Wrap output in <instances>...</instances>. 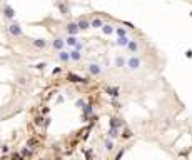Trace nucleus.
<instances>
[{
	"label": "nucleus",
	"mask_w": 192,
	"mask_h": 160,
	"mask_svg": "<svg viewBox=\"0 0 192 160\" xmlns=\"http://www.w3.org/2000/svg\"><path fill=\"white\" fill-rule=\"evenodd\" d=\"M115 32H117V35H119V37H125V35H127V30L122 29V27H117V29H115Z\"/></svg>",
	"instance_id": "obj_18"
},
{
	"label": "nucleus",
	"mask_w": 192,
	"mask_h": 160,
	"mask_svg": "<svg viewBox=\"0 0 192 160\" xmlns=\"http://www.w3.org/2000/svg\"><path fill=\"white\" fill-rule=\"evenodd\" d=\"M57 7H59V10H60L62 13H64V15H67V13H68V9L65 7L64 4H57Z\"/></svg>",
	"instance_id": "obj_20"
},
{
	"label": "nucleus",
	"mask_w": 192,
	"mask_h": 160,
	"mask_svg": "<svg viewBox=\"0 0 192 160\" xmlns=\"http://www.w3.org/2000/svg\"><path fill=\"white\" fill-rule=\"evenodd\" d=\"M105 148H107L109 152H110V150H114V142H112L110 139H107V140H105Z\"/></svg>",
	"instance_id": "obj_19"
},
{
	"label": "nucleus",
	"mask_w": 192,
	"mask_h": 160,
	"mask_svg": "<svg viewBox=\"0 0 192 160\" xmlns=\"http://www.w3.org/2000/svg\"><path fill=\"white\" fill-rule=\"evenodd\" d=\"M77 42H79V38H77L75 35H68V37L65 38V45H68V47H75Z\"/></svg>",
	"instance_id": "obj_11"
},
{
	"label": "nucleus",
	"mask_w": 192,
	"mask_h": 160,
	"mask_svg": "<svg viewBox=\"0 0 192 160\" xmlns=\"http://www.w3.org/2000/svg\"><path fill=\"white\" fill-rule=\"evenodd\" d=\"M102 25H104V22H102V18H99V17H95L94 20L90 22V27H94V29H100Z\"/></svg>",
	"instance_id": "obj_14"
},
{
	"label": "nucleus",
	"mask_w": 192,
	"mask_h": 160,
	"mask_svg": "<svg viewBox=\"0 0 192 160\" xmlns=\"http://www.w3.org/2000/svg\"><path fill=\"white\" fill-rule=\"evenodd\" d=\"M89 72L92 73V75H100V73H102V68H100V65H97V63H90Z\"/></svg>",
	"instance_id": "obj_6"
},
{
	"label": "nucleus",
	"mask_w": 192,
	"mask_h": 160,
	"mask_svg": "<svg viewBox=\"0 0 192 160\" xmlns=\"http://www.w3.org/2000/svg\"><path fill=\"white\" fill-rule=\"evenodd\" d=\"M32 45L37 47V48H45L49 43H47V40H43V38H35V40H32Z\"/></svg>",
	"instance_id": "obj_8"
},
{
	"label": "nucleus",
	"mask_w": 192,
	"mask_h": 160,
	"mask_svg": "<svg viewBox=\"0 0 192 160\" xmlns=\"http://www.w3.org/2000/svg\"><path fill=\"white\" fill-rule=\"evenodd\" d=\"M57 59H59L60 62L67 63L68 60H70V54H68V52H65V50H60L59 54H57Z\"/></svg>",
	"instance_id": "obj_7"
},
{
	"label": "nucleus",
	"mask_w": 192,
	"mask_h": 160,
	"mask_svg": "<svg viewBox=\"0 0 192 160\" xmlns=\"http://www.w3.org/2000/svg\"><path fill=\"white\" fill-rule=\"evenodd\" d=\"M100 29H102V32H104V34H105V35H110V34H114V27H112V25H109V23H104V25L102 27H100Z\"/></svg>",
	"instance_id": "obj_13"
},
{
	"label": "nucleus",
	"mask_w": 192,
	"mask_h": 160,
	"mask_svg": "<svg viewBox=\"0 0 192 160\" xmlns=\"http://www.w3.org/2000/svg\"><path fill=\"white\" fill-rule=\"evenodd\" d=\"M65 32L68 35H77L80 30H79V25H77V22H68L67 25H65Z\"/></svg>",
	"instance_id": "obj_2"
},
{
	"label": "nucleus",
	"mask_w": 192,
	"mask_h": 160,
	"mask_svg": "<svg viewBox=\"0 0 192 160\" xmlns=\"http://www.w3.org/2000/svg\"><path fill=\"white\" fill-rule=\"evenodd\" d=\"M124 137H125V139H129V137H132V132H130V130H125V132H124Z\"/></svg>",
	"instance_id": "obj_26"
},
{
	"label": "nucleus",
	"mask_w": 192,
	"mask_h": 160,
	"mask_svg": "<svg viewBox=\"0 0 192 160\" xmlns=\"http://www.w3.org/2000/svg\"><path fill=\"white\" fill-rule=\"evenodd\" d=\"M68 79H70V82H87L85 79H82V77H79V75H74V73H68Z\"/></svg>",
	"instance_id": "obj_16"
},
{
	"label": "nucleus",
	"mask_w": 192,
	"mask_h": 160,
	"mask_svg": "<svg viewBox=\"0 0 192 160\" xmlns=\"http://www.w3.org/2000/svg\"><path fill=\"white\" fill-rule=\"evenodd\" d=\"M52 47L55 48V50H64V47H65V40L64 38H60V37H55L54 40H52Z\"/></svg>",
	"instance_id": "obj_4"
},
{
	"label": "nucleus",
	"mask_w": 192,
	"mask_h": 160,
	"mask_svg": "<svg viewBox=\"0 0 192 160\" xmlns=\"http://www.w3.org/2000/svg\"><path fill=\"white\" fill-rule=\"evenodd\" d=\"M9 32L13 35V37H22V35H24V32H22V29H20L18 23H10V25H9Z\"/></svg>",
	"instance_id": "obj_3"
},
{
	"label": "nucleus",
	"mask_w": 192,
	"mask_h": 160,
	"mask_svg": "<svg viewBox=\"0 0 192 160\" xmlns=\"http://www.w3.org/2000/svg\"><path fill=\"white\" fill-rule=\"evenodd\" d=\"M4 13H5L7 18H15V10H13L10 5H5L4 7Z\"/></svg>",
	"instance_id": "obj_10"
},
{
	"label": "nucleus",
	"mask_w": 192,
	"mask_h": 160,
	"mask_svg": "<svg viewBox=\"0 0 192 160\" xmlns=\"http://www.w3.org/2000/svg\"><path fill=\"white\" fill-rule=\"evenodd\" d=\"M77 25H79V30H87V29H90V22L87 18H79Z\"/></svg>",
	"instance_id": "obj_9"
},
{
	"label": "nucleus",
	"mask_w": 192,
	"mask_h": 160,
	"mask_svg": "<svg viewBox=\"0 0 192 160\" xmlns=\"http://www.w3.org/2000/svg\"><path fill=\"white\" fill-rule=\"evenodd\" d=\"M17 82H18V84H25V79H24V77H18Z\"/></svg>",
	"instance_id": "obj_27"
},
{
	"label": "nucleus",
	"mask_w": 192,
	"mask_h": 160,
	"mask_svg": "<svg viewBox=\"0 0 192 160\" xmlns=\"http://www.w3.org/2000/svg\"><path fill=\"white\" fill-rule=\"evenodd\" d=\"M110 125L114 127V128H119V127H120V122H119V118H112Z\"/></svg>",
	"instance_id": "obj_22"
},
{
	"label": "nucleus",
	"mask_w": 192,
	"mask_h": 160,
	"mask_svg": "<svg viewBox=\"0 0 192 160\" xmlns=\"http://www.w3.org/2000/svg\"><path fill=\"white\" fill-rule=\"evenodd\" d=\"M0 115H2V107H0Z\"/></svg>",
	"instance_id": "obj_29"
},
{
	"label": "nucleus",
	"mask_w": 192,
	"mask_h": 160,
	"mask_svg": "<svg viewBox=\"0 0 192 160\" xmlns=\"http://www.w3.org/2000/svg\"><path fill=\"white\" fill-rule=\"evenodd\" d=\"M125 65L129 67V70H139V68H141V65H142V60L139 59V57H135V55H134V57H130V59L125 62Z\"/></svg>",
	"instance_id": "obj_1"
},
{
	"label": "nucleus",
	"mask_w": 192,
	"mask_h": 160,
	"mask_svg": "<svg viewBox=\"0 0 192 160\" xmlns=\"http://www.w3.org/2000/svg\"><path fill=\"white\" fill-rule=\"evenodd\" d=\"M35 143H37V140H35V139H32V140H29V142H27V145L34 148V145H35Z\"/></svg>",
	"instance_id": "obj_25"
},
{
	"label": "nucleus",
	"mask_w": 192,
	"mask_h": 160,
	"mask_svg": "<svg viewBox=\"0 0 192 160\" xmlns=\"http://www.w3.org/2000/svg\"><path fill=\"white\" fill-rule=\"evenodd\" d=\"M127 50L130 52V54H137V50H139V42H137V40H129Z\"/></svg>",
	"instance_id": "obj_5"
},
{
	"label": "nucleus",
	"mask_w": 192,
	"mask_h": 160,
	"mask_svg": "<svg viewBox=\"0 0 192 160\" xmlns=\"http://www.w3.org/2000/svg\"><path fill=\"white\" fill-rule=\"evenodd\" d=\"M125 62H127L125 59H122V57H117V59H115V67H117V68L125 67Z\"/></svg>",
	"instance_id": "obj_15"
},
{
	"label": "nucleus",
	"mask_w": 192,
	"mask_h": 160,
	"mask_svg": "<svg viewBox=\"0 0 192 160\" xmlns=\"http://www.w3.org/2000/svg\"><path fill=\"white\" fill-rule=\"evenodd\" d=\"M127 43H129L127 35L125 37H119V40H117V45H120V47H127Z\"/></svg>",
	"instance_id": "obj_17"
},
{
	"label": "nucleus",
	"mask_w": 192,
	"mask_h": 160,
	"mask_svg": "<svg viewBox=\"0 0 192 160\" xmlns=\"http://www.w3.org/2000/svg\"><path fill=\"white\" fill-rule=\"evenodd\" d=\"M109 135H110V139H114V137H117V135H119V130L112 127V128H110V132H109Z\"/></svg>",
	"instance_id": "obj_23"
},
{
	"label": "nucleus",
	"mask_w": 192,
	"mask_h": 160,
	"mask_svg": "<svg viewBox=\"0 0 192 160\" xmlns=\"http://www.w3.org/2000/svg\"><path fill=\"white\" fill-rule=\"evenodd\" d=\"M70 60H74V62H79V60H82V54L79 50H75L74 48L72 52H70Z\"/></svg>",
	"instance_id": "obj_12"
},
{
	"label": "nucleus",
	"mask_w": 192,
	"mask_h": 160,
	"mask_svg": "<svg viewBox=\"0 0 192 160\" xmlns=\"http://www.w3.org/2000/svg\"><path fill=\"white\" fill-rule=\"evenodd\" d=\"M107 92L110 93L112 97H117V95H119V89H110V87H109V89H107Z\"/></svg>",
	"instance_id": "obj_21"
},
{
	"label": "nucleus",
	"mask_w": 192,
	"mask_h": 160,
	"mask_svg": "<svg viewBox=\"0 0 192 160\" xmlns=\"http://www.w3.org/2000/svg\"><path fill=\"white\" fill-rule=\"evenodd\" d=\"M74 48H75V50H79V52H80V50H82V48H84V43H82V42H80V40H79V42H77V43H75V47H74Z\"/></svg>",
	"instance_id": "obj_24"
},
{
	"label": "nucleus",
	"mask_w": 192,
	"mask_h": 160,
	"mask_svg": "<svg viewBox=\"0 0 192 160\" xmlns=\"http://www.w3.org/2000/svg\"><path fill=\"white\" fill-rule=\"evenodd\" d=\"M122 155H124V150H120L119 153H117V157H115V160H119V159H120V157H122Z\"/></svg>",
	"instance_id": "obj_28"
}]
</instances>
